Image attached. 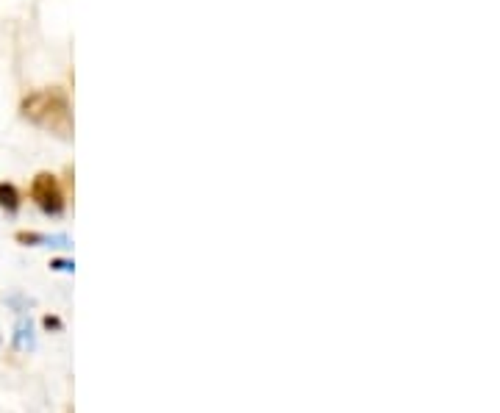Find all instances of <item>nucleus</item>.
Here are the masks:
<instances>
[{"instance_id":"nucleus-1","label":"nucleus","mask_w":500,"mask_h":413,"mask_svg":"<svg viewBox=\"0 0 500 413\" xmlns=\"http://www.w3.org/2000/svg\"><path fill=\"white\" fill-rule=\"evenodd\" d=\"M23 117L33 125L70 136L72 117H70V103L59 89H39L23 100Z\"/></svg>"},{"instance_id":"nucleus-2","label":"nucleus","mask_w":500,"mask_h":413,"mask_svg":"<svg viewBox=\"0 0 500 413\" xmlns=\"http://www.w3.org/2000/svg\"><path fill=\"white\" fill-rule=\"evenodd\" d=\"M31 200L45 211V214H50V217H59L62 211H65L67 200H65V191L59 186V181H56V175H50V172H42V175H36L31 181Z\"/></svg>"},{"instance_id":"nucleus-3","label":"nucleus","mask_w":500,"mask_h":413,"mask_svg":"<svg viewBox=\"0 0 500 413\" xmlns=\"http://www.w3.org/2000/svg\"><path fill=\"white\" fill-rule=\"evenodd\" d=\"M20 205H23V197H20L17 186L14 183H0V208L6 214H14V211H20Z\"/></svg>"},{"instance_id":"nucleus-4","label":"nucleus","mask_w":500,"mask_h":413,"mask_svg":"<svg viewBox=\"0 0 500 413\" xmlns=\"http://www.w3.org/2000/svg\"><path fill=\"white\" fill-rule=\"evenodd\" d=\"M14 239H17L20 244H26V247H33V244H48V236H42V233H33V230H20Z\"/></svg>"},{"instance_id":"nucleus-5","label":"nucleus","mask_w":500,"mask_h":413,"mask_svg":"<svg viewBox=\"0 0 500 413\" xmlns=\"http://www.w3.org/2000/svg\"><path fill=\"white\" fill-rule=\"evenodd\" d=\"M42 324H45V330H62V327H65L59 317H45L42 319Z\"/></svg>"},{"instance_id":"nucleus-6","label":"nucleus","mask_w":500,"mask_h":413,"mask_svg":"<svg viewBox=\"0 0 500 413\" xmlns=\"http://www.w3.org/2000/svg\"><path fill=\"white\" fill-rule=\"evenodd\" d=\"M50 266H53V269H65V272H72V269H75L72 261H53Z\"/></svg>"}]
</instances>
